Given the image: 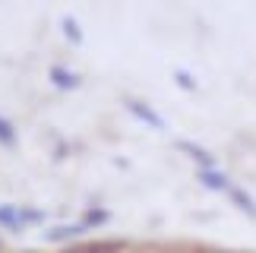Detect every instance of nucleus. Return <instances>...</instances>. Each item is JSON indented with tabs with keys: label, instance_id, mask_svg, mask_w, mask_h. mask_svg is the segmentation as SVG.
Listing matches in <instances>:
<instances>
[{
	"label": "nucleus",
	"instance_id": "obj_1",
	"mask_svg": "<svg viewBox=\"0 0 256 253\" xmlns=\"http://www.w3.org/2000/svg\"><path fill=\"white\" fill-rule=\"evenodd\" d=\"M177 149H180L190 162H196V171L200 168H218V162H215V155L206 149L200 142H190V140H177Z\"/></svg>",
	"mask_w": 256,
	"mask_h": 253
},
{
	"label": "nucleus",
	"instance_id": "obj_2",
	"mask_svg": "<svg viewBox=\"0 0 256 253\" xmlns=\"http://www.w3.org/2000/svg\"><path fill=\"white\" fill-rule=\"evenodd\" d=\"M196 180H200L206 190H212V193H228L231 184H234L222 168H200L196 171Z\"/></svg>",
	"mask_w": 256,
	"mask_h": 253
},
{
	"label": "nucleus",
	"instance_id": "obj_3",
	"mask_svg": "<svg viewBox=\"0 0 256 253\" xmlns=\"http://www.w3.org/2000/svg\"><path fill=\"white\" fill-rule=\"evenodd\" d=\"M0 228L10 231V234H22V231L28 228L26 209H19V206H0Z\"/></svg>",
	"mask_w": 256,
	"mask_h": 253
},
{
	"label": "nucleus",
	"instance_id": "obj_4",
	"mask_svg": "<svg viewBox=\"0 0 256 253\" xmlns=\"http://www.w3.org/2000/svg\"><path fill=\"white\" fill-rule=\"evenodd\" d=\"M64 253H130V247L124 240H86V244H76Z\"/></svg>",
	"mask_w": 256,
	"mask_h": 253
},
{
	"label": "nucleus",
	"instance_id": "obj_5",
	"mask_svg": "<svg viewBox=\"0 0 256 253\" xmlns=\"http://www.w3.org/2000/svg\"><path fill=\"white\" fill-rule=\"evenodd\" d=\"M82 234H88V228L82 225V222H73V225H57L54 231H44V240L64 244V240H80Z\"/></svg>",
	"mask_w": 256,
	"mask_h": 253
},
{
	"label": "nucleus",
	"instance_id": "obj_6",
	"mask_svg": "<svg viewBox=\"0 0 256 253\" xmlns=\"http://www.w3.org/2000/svg\"><path fill=\"white\" fill-rule=\"evenodd\" d=\"M126 111H130L133 118H140L142 124H149L152 130H164V120H162V118H158V114H155L146 102H140V98H126Z\"/></svg>",
	"mask_w": 256,
	"mask_h": 253
},
{
	"label": "nucleus",
	"instance_id": "obj_7",
	"mask_svg": "<svg viewBox=\"0 0 256 253\" xmlns=\"http://www.w3.org/2000/svg\"><path fill=\"white\" fill-rule=\"evenodd\" d=\"M224 196H228V200H231V202H234V206H238V209H240L247 218H256V200H253V196H250V193L244 190V187L231 184V190L224 193Z\"/></svg>",
	"mask_w": 256,
	"mask_h": 253
},
{
	"label": "nucleus",
	"instance_id": "obj_8",
	"mask_svg": "<svg viewBox=\"0 0 256 253\" xmlns=\"http://www.w3.org/2000/svg\"><path fill=\"white\" fill-rule=\"evenodd\" d=\"M51 82L57 86V89L73 92V89H80V86H82V76H76V73H70V70H64V66H51Z\"/></svg>",
	"mask_w": 256,
	"mask_h": 253
},
{
	"label": "nucleus",
	"instance_id": "obj_9",
	"mask_svg": "<svg viewBox=\"0 0 256 253\" xmlns=\"http://www.w3.org/2000/svg\"><path fill=\"white\" fill-rule=\"evenodd\" d=\"M80 222H82L88 231H98V228H104L108 222H111V212H108V209H98V206H88V209L82 212Z\"/></svg>",
	"mask_w": 256,
	"mask_h": 253
},
{
	"label": "nucleus",
	"instance_id": "obj_10",
	"mask_svg": "<svg viewBox=\"0 0 256 253\" xmlns=\"http://www.w3.org/2000/svg\"><path fill=\"white\" fill-rule=\"evenodd\" d=\"M60 32L66 35V42H70V44H82V42H86L82 28H80V22H76L73 16H64V19H60Z\"/></svg>",
	"mask_w": 256,
	"mask_h": 253
},
{
	"label": "nucleus",
	"instance_id": "obj_11",
	"mask_svg": "<svg viewBox=\"0 0 256 253\" xmlns=\"http://www.w3.org/2000/svg\"><path fill=\"white\" fill-rule=\"evenodd\" d=\"M0 146H10V149L16 146V130L6 118H0Z\"/></svg>",
	"mask_w": 256,
	"mask_h": 253
},
{
	"label": "nucleus",
	"instance_id": "obj_12",
	"mask_svg": "<svg viewBox=\"0 0 256 253\" xmlns=\"http://www.w3.org/2000/svg\"><path fill=\"white\" fill-rule=\"evenodd\" d=\"M174 80H177V86H180V89H196V80H193L190 73H184V70H177Z\"/></svg>",
	"mask_w": 256,
	"mask_h": 253
},
{
	"label": "nucleus",
	"instance_id": "obj_13",
	"mask_svg": "<svg viewBox=\"0 0 256 253\" xmlns=\"http://www.w3.org/2000/svg\"><path fill=\"white\" fill-rule=\"evenodd\" d=\"M193 253H238V250H224V247H196Z\"/></svg>",
	"mask_w": 256,
	"mask_h": 253
},
{
	"label": "nucleus",
	"instance_id": "obj_14",
	"mask_svg": "<svg viewBox=\"0 0 256 253\" xmlns=\"http://www.w3.org/2000/svg\"><path fill=\"white\" fill-rule=\"evenodd\" d=\"M26 253H38V250H26Z\"/></svg>",
	"mask_w": 256,
	"mask_h": 253
}]
</instances>
